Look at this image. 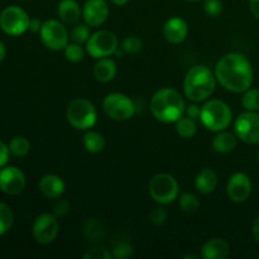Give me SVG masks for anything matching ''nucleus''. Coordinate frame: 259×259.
<instances>
[{"instance_id": "obj_1", "label": "nucleus", "mask_w": 259, "mask_h": 259, "mask_svg": "<svg viewBox=\"0 0 259 259\" xmlns=\"http://www.w3.org/2000/svg\"><path fill=\"white\" fill-rule=\"evenodd\" d=\"M215 77L225 90L234 94L244 93L253 83V67L242 53H228L218 61Z\"/></svg>"}, {"instance_id": "obj_2", "label": "nucleus", "mask_w": 259, "mask_h": 259, "mask_svg": "<svg viewBox=\"0 0 259 259\" xmlns=\"http://www.w3.org/2000/svg\"><path fill=\"white\" fill-rule=\"evenodd\" d=\"M151 111L161 123H176L185 113V101L175 89H159L152 96Z\"/></svg>"}, {"instance_id": "obj_3", "label": "nucleus", "mask_w": 259, "mask_h": 259, "mask_svg": "<svg viewBox=\"0 0 259 259\" xmlns=\"http://www.w3.org/2000/svg\"><path fill=\"white\" fill-rule=\"evenodd\" d=\"M217 86V77L209 67L197 65L187 71L184 80V93L194 103L206 100L212 95Z\"/></svg>"}, {"instance_id": "obj_4", "label": "nucleus", "mask_w": 259, "mask_h": 259, "mask_svg": "<svg viewBox=\"0 0 259 259\" xmlns=\"http://www.w3.org/2000/svg\"><path fill=\"white\" fill-rule=\"evenodd\" d=\"M200 119L209 131L222 132L232 123V110L224 101L212 99L202 105Z\"/></svg>"}, {"instance_id": "obj_5", "label": "nucleus", "mask_w": 259, "mask_h": 259, "mask_svg": "<svg viewBox=\"0 0 259 259\" xmlns=\"http://www.w3.org/2000/svg\"><path fill=\"white\" fill-rule=\"evenodd\" d=\"M67 121L78 131H88L93 128L98 119L96 108L88 99L78 98L71 101L66 110Z\"/></svg>"}, {"instance_id": "obj_6", "label": "nucleus", "mask_w": 259, "mask_h": 259, "mask_svg": "<svg viewBox=\"0 0 259 259\" xmlns=\"http://www.w3.org/2000/svg\"><path fill=\"white\" fill-rule=\"evenodd\" d=\"M179 184L168 174H158L149 182V195L156 202L168 205L179 197Z\"/></svg>"}, {"instance_id": "obj_7", "label": "nucleus", "mask_w": 259, "mask_h": 259, "mask_svg": "<svg viewBox=\"0 0 259 259\" xmlns=\"http://www.w3.org/2000/svg\"><path fill=\"white\" fill-rule=\"evenodd\" d=\"M103 109L106 115L116 121L129 120L136 114V105L129 96L120 93H111L103 100Z\"/></svg>"}, {"instance_id": "obj_8", "label": "nucleus", "mask_w": 259, "mask_h": 259, "mask_svg": "<svg viewBox=\"0 0 259 259\" xmlns=\"http://www.w3.org/2000/svg\"><path fill=\"white\" fill-rule=\"evenodd\" d=\"M29 17L24 9L10 5L0 13V28L9 35L23 34L29 27Z\"/></svg>"}, {"instance_id": "obj_9", "label": "nucleus", "mask_w": 259, "mask_h": 259, "mask_svg": "<svg viewBox=\"0 0 259 259\" xmlns=\"http://www.w3.org/2000/svg\"><path fill=\"white\" fill-rule=\"evenodd\" d=\"M118 50V38L110 30L93 33L86 42V51L94 58H104L114 55Z\"/></svg>"}, {"instance_id": "obj_10", "label": "nucleus", "mask_w": 259, "mask_h": 259, "mask_svg": "<svg viewBox=\"0 0 259 259\" xmlns=\"http://www.w3.org/2000/svg\"><path fill=\"white\" fill-rule=\"evenodd\" d=\"M39 35L43 45L52 51L65 50L70 38L65 25L56 19L46 20L40 28Z\"/></svg>"}, {"instance_id": "obj_11", "label": "nucleus", "mask_w": 259, "mask_h": 259, "mask_svg": "<svg viewBox=\"0 0 259 259\" xmlns=\"http://www.w3.org/2000/svg\"><path fill=\"white\" fill-rule=\"evenodd\" d=\"M238 138L248 144H259V114L255 111L242 113L234 123Z\"/></svg>"}, {"instance_id": "obj_12", "label": "nucleus", "mask_w": 259, "mask_h": 259, "mask_svg": "<svg viewBox=\"0 0 259 259\" xmlns=\"http://www.w3.org/2000/svg\"><path fill=\"white\" fill-rule=\"evenodd\" d=\"M60 225L56 215L40 214L35 218L32 227V234L35 242L39 244H50L57 238Z\"/></svg>"}, {"instance_id": "obj_13", "label": "nucleus", "mask_w": 259, "mask_h": 259, "mask_svg": "<svg viewBox=\"0 0 259 259\" xmlns=\"http://www.w3.org/2000/svg\"><path fill=\"white\" fill-rule=\"evenodd\" d=\"M227 192L229 199L233 202H244L247 201L248 197L252 192V181L249 176L244 172H237L232 175L227 185Z\"/></svg>"}, {"instance_id": "obj_14", "label": "nucleus", "mask_w": 259, "mask_h": 259, "mask_svg": "<svg viewBox=\"0 0 259 259\" xmlns=\"http://www.w3.org/2000/svg\"><path fill=\"white\" fill-rule=\"evenodd\" d=\"M25 176L17 167H4L0 169V190L7 195H18L24 190Z\"/></svg>"}, {"instance_id": "obj_15", "label": "nucleus", "mask_w": 259, "mask_h": 259, "mask_svg": "<svg viewBox=\"0 0 259 259\" xmlns=\"http://www.w3.org/2000/svg\"><path fill=\"white\" fill-rule=\"evenodd\" d=\"M109 17V7L105 0H86L82 8V18L90 27H99Z\"/></svg>"}, {"instance_id": "obj_16", "label": "nucleus", "mask_w": 259, "mask_h": 259, "mask_svg": "<svg viewBox=\"0 0 259 259\" xmlns=\"http://www.w3.org/2000/svg\"><path fill=\"white\" fill-rule=\"evenodd\" d=\"M189 34V27L187 23L182 18L174 17L169 18L163 25V35L167 42L172 45H179L184 42Z\"/></svg>"}, {"instance_id": "obj_17", "label": "nucleus", "mask_w": 259, "mask_h": 259, "mask_svg": "<svg viewBox=\"0 0 259 259\" xmlns=\"http://www.w3.org/2000/svg\"><path fill=\"white\" fill-rule=\"evenodd\" d=\"M39 191L47 199H58L65 192V182L57 175H45L39 181Z\"/></svg>"}, {"instance_id": "obj_18", "label": "nucleus", "mask_w": 259, "mask_h": 259, "mask_svg": "<svg viewBox=\"0 0 259 259\" xmlns=\"http://www.w3.org/2000/svg\"><path fill=\"white\" fill-rule=\"evenodd\" d=\"M229 253V244L222 238H212L201 248V257L205 259H227Z\"/></svg>"}, {"instance_id": "obj_19", "label": "nucleus", "mask_w": 259, "mask_h": 259, "mask_svg": "<svg viewBox=\"0 0 259 259\" xmlns=\"http://www.w3.org/2000/svg\"><path fill=\"white\" fill-rule=\"evenodd\" d=\"M57 13L60 19L66 24H76L82 15L80 4L76 0H61Z\"/></svg>"}, {"instance_id": "obj_20", "label": "nucleus", "mask_w": 259, "mask_h": 259, "mask_svg": "<svg viewBox=\"0 0 259 259\" xmlns=\"http://www.w3.org/2000/svg\"><path fill=\"white\" fill-rule=\"evenodd\" d=\"M218 186V175L212 168H204L195 179V187L200 194H211Z\"/></svg>"}, {"instance_id": "obj_21", "label": "nucleus", "mask_w": 259, "mask_h": 259, "mask_svg": "<svg viewBox=\"0 0 259 259\" xmlns=\"http://www.w3.org/2000/svg\"><path fill=\"white\" fill-rule=\"evenodd\" d=\"M116 75V65L111 58H99L94 67V76L100 82H109Z\"/></svg>"}, {"instance_id": "obj_22", "label": "nucleus", "mask_w": 259, "mask_h": 259, "mask_svg": "<svg viewBox=\"0 0 259 259\" xmlns=\"http://www.w3.org/2000/svg\"><path fill=\"white\" fill-rule=\"evenodd\" d=\"M238 137L237 134L229 133V132H218L215 138L212 139V148L218 153H230L237 148Z\"/></svg>"}, {"instance_id": "obj_23", "label": "nucleus", "mask_w": 259, "mask_h": 259, "mask_svg": "<svg viewBox=\"0 0 259 259\" xmlns=\"http://www.w3.org/2000/svg\"><path fill=\"white\" fill-rule=\"evenodd\" d=\"M83 147L90 153H100L105 148V139L100 133L95 131H89L83 136Z\"/></svg>"}, {"instance_id": "obj_24", "label": "nucleus", "mask_w": 259, "mask_h": 259, "mask_svg": "<svg viewBox=\"0 0 259 259\" xmlns=\"http://www.w3.org/2000/svg\"><path fill=\"white\" fill-rule=\"evenodd\" d=\"M9 151L10 154L17 158H22V157L27 156L30 151V143L27 138L24 137H14L9 143Z\"/></svg>"}, {"instance_id": "obj_25", "label": "nucleus", "mask_w": 259, "mask_h": 259, "mask_svg": "<svg viewBox=\"0 0 259 259\" xmlns=\"http://www.w3.org/2000/svg\"><path fill=\"white\" fill-rule=\"evenodd\" d=\"M83 235L91 242L101 239L104 235L103 224L96 219H88L83 224Z\"/></svg>"}, {"instance_id": "obj_26", "label": "nucleus", "mask_w": 259, "mask_h": 259, "mask_svg": "<svg viewBox=\"0 0 259 259\" xmlns=\"http://www.w3.org/2000/svg\"><path fill=\"white\" fill-rule=\"evenodd\" d=\"M196 123H195L194 119L190 118V116H186V118L181 116V118L176 121V132L180 137H182V138H192V137L196 134Z\"/></svg>"}, {"instance_id": "obj_27", "label": "nucleus", "mask_w": 259, "mask_h": 259, "mask_svg": "<svg viewBox=\"0 0 259 259\" xmlns=\"http://www.w3.org/2000/svg\"><path fill=\"white\" fill-rule=\"evenodd\" d=\"M179 204L182 211L192 214V212L197 211V209L200 207V200L192 192H182L179 199Z\"/></svg>"}, {"instance_id": "obj_28", "label": "nucleus", "mask_w": 259, "mask_h": 259, "mask_svg": "<svg viewBox=\"0 0 259 259\" xmlns=\"http://www.w3.org/2000/svg\"><path fill=\"white\" fill-rule=\"evenodd\" d=\"M14 223V215L12 209L4 202H0V235L5 234L10 230Z\"/></svg>"}, {"instance_id": "obj_29", "label": "nucleus", "mask_w": 259, "mask_h": 259, "mask_svg": "<svg viewBox=\"0 0 259 259\" xmlns=\"http://www.w3.org/2000/svg\"><path fill=\"white\" fill-rule=\"evenodd\" d=\"M242 105L247 111L259 110V90L258 89H248L244 91L242 98Z\"/></svg>"}, {"instance_id": "obj_30", "label": "nucleus", "mask_w": 259, "mask_h": 259, "mask_svg": "<svg viewBox=\"0 0 259 259\" xmlns=\"http://www.w3.org/2000/svg\"><path fill=\"white\" fill-rule=\"evenodd\" d=\"M63 51H65L66 60L72 63L81 62L83 57H85V51H83V48L78 43H68Z\"/></svg>"}, {"instance_id": "obj_31", "label": "nucleus", "mask_w": 259, "mask_h": 259, "mask_svg": "<svg viewBox=\"0 0 259 259\" xmlns=\"http://www.w3.org/2000/svg\"><path fill=\"white\" fill-rule=\"evenodd\" d=\"M90 25L89 24H76L75 27L71 30V39L72 42L78 43V45H82V43H86L90 38Z\"/></svg>"}, {"instance_id": "obj_32", "label": "nucleus", "mask_w": 259, "mask_h": 259, "mask_svg": "<svg viewBox=\"0 0 259 259\" xmlns=\"http://www.w3.org/2000/svg\"><path fill=\"white\" fill-rule=\"evenodd\" d=\"M121 50L125 53H129V55H137V53L143 50V42L136 35H131V37H126L123 40Z\"/></svg>"}, {"instance_id": "obj_33", "label": "nucleus", "mask_w": 259, "mask_h": 259, "mask_svg": "<svg viewBox=\"0 0 259 259\" xmlns=\"http://www.w3.org/2000/svg\"><path fill=\"white\" fill-rule=\"evenodd\" d=\"M113 257L116 259H125L133 254V247L128 242H119L115 247L113 248Z\"/></svg>"}, {"instance_id": "obj_34", "label": "nucleus", "mask_w": 259, "mask_h": 259, "mask_svg": "<svg viewBox=\"0 0 259 259\" xmlns=\"http://www.w3.org/2000/svg\"><path fill=\"white\" fill-rule=\"evenodd\" d=\"M113 257L105 247H94L83 254V259H110Z\"/></svg>"}, {"instance_id": "obj_35", "label": "nucleus", "mask_w": 259, "mask_h": 259, "mask_svg": "<svg viewBox=\"0 0 259 259\" xmlns=\"http://www.w3.org/2000/svg\"><path fill=\"white\" fill-rule=\"evenodd\" d=\"M204 10L209 17H218L223 10L222 0H205Z\"/></svg>"}, {"instance_id": "obj_36", "label": "nucleus", "mask_w": 259, "mask_h": 259, "mask_svg": "<svg viewBox=\"0 0 259 259\" xmlns=\"http://www.w3.org/2000/svg\"><path fill=\"white\" fill-rule=\"evenodd\" d=\"M149 220L154 225H162L167 220V211L164 209H154L149 215Z\"/></svg>"}, {"instance_id": "obj_37", "label": "nucleus", "mask_w": 259, "mask_h": 259, "mask_svg": "<svg viewBox=\"0 0 259 259\" xmlns=\"http://www.w3.org/2000/svg\"><path fill=\"white\" fill-rule=\"evenodd\" d=\"M70 202L66 201V200H60L55 205V210L53 211H55L56 217H65V215H67L70 212Z\"/></svg>"}, {"instance_id": "obj_38", "label": "nucleus", "mask_w": 259, "mask_h": 259, "mask_svg": "<svg viewBox=\"0 0 259 259\" xmlns=\"http://www.w3.org/2000/svg\"><path fill=\"white\" fill-rule=\"evenodd\" d=\"M9 156H10L9 147H8L4 142L0 141V168L4 167L5 164L8 163V161H9Z\"/></svg>"}, {"instance_id": "obj_39", "label": "nucleus", "mask_w": 259, "mask_h": 259, "mask_svg": "<svg viewBox=\"0 0 259 259\" xmlns=\"http://www.w3.org/2000/svg\"><path fill=\"white\" fill-rule=\"evenodd\" d=\"M185 111H186L187 116L192 118L194 120L199 119L200 115H201V108L199 105H196V104H192V105L187 106V109Z\"/></svg>"}, {"instance_id": "obj_40", "label": "nucleus", "mask_w": 259, "mask_h": 259, "mask_svg": "<svg viewBox=\"0 0 259 259\" xmlns=\"http://www.w3.org/2000/svg\"><path fill=\"white\" fill-rule=\"evenodd\" d=\"M42 24L43 23H40L39 19L34 18V19L29 20V27H28V29L33 33H37V32H39L40 28H42Z\"/></svg>"}, {"instance_id": "obj_41", "label": "nucleus", "mask_w": 259, "mask_h": 259, "mask_svg": "<svg viewBox=\"0 0 259 259\" xmlns=\"http://www.w3.org/2000/svg\"><path fill=\"white\" fill-rule=\"evenodd\" d=\"M249 9L252 14L259 19V0H249Z\"/></svg>"}, {"instance_id": "obj_42", "label": "nucleus", "mask_w": 259, "mask_h": 259, "mask_svg": "<svg viewBox=\"0 0 259 259\" xmlns=\"http://www.w3.org/2000/svg\"><path fill=\"white\" fill-rule=\"evenodd\" d=\"M252 234H253V238H254V239L259 243V217L254 220V223H253Z\"/></svg>"}, {"instance_id": "obj_43", "label": "nucleus", "mask_w": 259, "mask_h": 259, "mask_svg": "<svg viewBox=\"0 0 259 259\" xmlns=\"http://www.w3.org/2000/svg\"><path fill=\"white\" fill-rule=\"evenodd\" d=\"M5 53H7V51H5V46L3 45V42H0V63H2L3 60L5 58Z\"/></svg>"}, {"instance_id": "obj_44", "label": "nucleus", "mask_w": 259, "mask_h": 259, "mask_svg": "<svg viewBox=\"0 0 259 259\" xmlns=\"http://www.w3.org/2000/svg\"><path fill=\"white\" fill-rule=\"evenodd\" d=\"M111 3H113V4H115V5H119V7H121V5H125V4H128L129 3V0H110Z\"/></svg>"}, {"instance_id": "obj_45", "label": "nucleus", "mask_w": 259, "mask_h": 259, "mask_svg": "<svg viewBox=\"0 0 259 259\" xmlns=\"http://www.w3.org/2000/svg\"><path fill=\"white\" fill-rule=\"evenodd\" d=\"M257 159H258V162H259V149L257 151Z\"/></svg>"}, {"instance_id": "obj_46", "label": "nucleus", "mask_w": 259, "mask_h": 259, "mask_svg": "<svg viewBox=\"0 0 259 259\" xmlns=\"http://www.w3.org/2000/svg\"><path fill=\"white\" fill-rule=\"evenodd\" d=\"M187 2H199V0H187Z\"/></svg>"}]
</instances>
